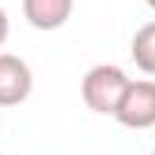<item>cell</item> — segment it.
Returning <instances> with one entry per match:
<instances>
[{"instance_id": "8", "label": "cell", "mask_w": 155, "mask_h": 155, "mask_svg": "<svg viewBox=\"0 0 155 155\" xmlns=\"http://www.w3.org/2000/svg\"><path fill=\"white\" fill-rule=\"evenodd\" d=\"M0 155H4V151H0Z\"/></svg>"}, {"instance_id": "2", "label": "cell", "mask_w": 155, "mask_h": 155, "mask_svg": "<svg viewBox=\"0 0 155 155\" xmlns=\"http://www.w3.org/2000/svg\"><path fill=\"white\" fill-rule=\"evenodd\" d=\"M111 118L126 129H151L155 126V81L151 78L133 81L129 78V85H126V92H122V100H118Z\"/></svg>"}, {"instance_id": "3", "label": "cell", "mask_w": 155, "mask_h": 155, "mask_svg": "<svg viewBox=\"0 0 155 155\" xmlns=\"http://www.w3.org/2000/svg\"><path fill=\"white\" fill-rule=\"evenodd\" d=\"M33 92V70L26 59L0 52V107H18Z\"/></svg>"}, {"instance_id": "9", "label": "cell", "mask_w": 155, "mask_h": 155, "mask_svg": "<svg viewBox=\"0 0 155 155\" xmlns=\"http://www.w3.org/2000/svg\"><path fill=\"white\" fill-rule=\"evenodd\" d=\"M151 155H155V151H151Z\"/></svg>"}, {"instance_id": "5", "label": "cell", "mask_w": 155, "mask_h": 155, "mask_svg": "<svg viewBox=\"0 0 155 155\" xmlns=\"http://www.w3.org/2000/svg\"><path fill=\"white\" fill-rule=\"evenodd\" d=\"M129 55H133V63L144 74L155 78V18L144 22V26H137V33H133V41H129Z\"/></svg>"}, {"instance_id": "7", "label": "cell", "mask_w": 155, "mask_h": 155, "mask_svg": "<svg viewBox=\"0 0 155 155\" xmlns=\"http://www.w3.org/2000/svg\"><path fill=\"white\" fill-rule=\"evenodd\" d=\"M144 4H148V8H151V11H155V0H144Z\"/></svg>"}, {"instance_id": "6", "label": "cell", "mask_w": 155, "mask_h": 155, "mask_svg": "<svg viewBox=\"0 0 155 155\" xmlns=\"http://www.w3.org/2000/svg\"><path fill=\"white\" fill-rule=\"evenodd\" d=\"M8 33H11V22H8V11L0 8V48H4V41H8Z\"/></svg>"}, {"instance_id": "4", "label": "cell", "mask_w": 155, "mask_h": 155, "mask_svg": "<svg viewBox=\"0 0 155 155\" xmlns=\"http://www.w3.org/2000/svg\"><path fill=\"white\" fill-rule=\"evenodd\" d=\"M22 15L33 30H59L74 15V0H22Z\"/></svg>"}, {"instance_id": "1", "label": "cell", "mask_w": 155, "mask_h": 155, "mask_svg": "<svg viewBox=\"0 0 155 155\" xmlns=\"http://www.w3.org/2000/svg\"><path fill=\"white\" fill-rule=\"evenodd\" d=\"M126 85H129V78H126L122 67H114V63H96V67H89L85 78H81V100H85V107L96 111V114H114V107H118Z\"/></svg>"}]
</instances>
